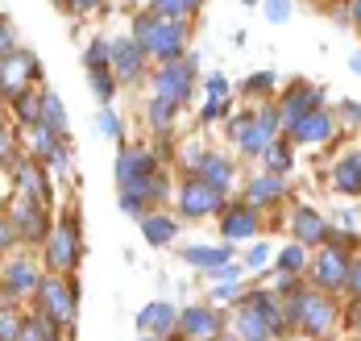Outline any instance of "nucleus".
Listing matches in <instances>:
<instances>
[{
  "mask_svg": "<svg viewBox=\"0 0 361 341\" xmlns=\"http://www.w3.org/2000/svg\"><path fill=\"white\" fill-rule=\"evenodd\" d=\"M287 321L295 325V329H303L307 337H324L328 329H332V316H336V308L328 304V296H320V292H295L287 304Z\"/></svg>",
  "mask_w": 361,
  "mask_h": 341,
  "instance_id": "nucleus-2",
  "label": "nucleus"
},
{
  "mask_svg": "<svg viewBox=\"0 0 361 341\" xmlns=\"http://www.w3.org/2000/svg\"><path fill=\"white\" fill-rule=\"evenodd\" d=\"M349 67H353V71L361 76V54H353V59H349Z\"/></svg>",
  "mask_w": 361,
  "mask_h": 341,
  "instance_id": "nucleus-48",
  "label": "nucleus"
},
{
  "mask_svg": "<svg viewBox=\"0 0 361 341\" xmlns=\"http://www.w3.org/2000/svg\"><path fill=\"white\" fill-rule=\"evenodd\" d=\"M220 229H224V237H257V208L250 200L245 204H228Z\"/></svg>",
  "mask_w": 361,
  "mask_h": 341,
  "instance_id": "nucleus-16",
  "label": "nucleus"
},
{
  "mask_svg": "<svg viewBox=\"0 0 361 341\" xmlns=\"http://www.w3.org/2000/svg\"><path fill=\"white\" fill-rule=\"evenodd\" d=\"M332 184H336V191H349V196H361V162H357V154H353V158H345V162L336 167Z\"/></svg>",
  "mask_w": 361,
  "mask_h": 341,
  "instance_id": "nucleus-21",
  "label": "nucleus"
},
{
  "mask_svg": "<svg viewBox=\"0 0 361 341\" xmlns=\"http://www.w3.org/2000/svg\"><path fill=\"white\" fill-rule=\"evenodd\" d=\"M220 204H224V191L208 188L204 179H191V184L183 188V213H187V217H212Z\"/></svg>",
  "mask_w": 361,
  "mask_h": 341,
  "instance_id": "nucleus-8",
  "label": "nucleus"
},
{
  "mask_svg": "<svg viewBox=\"0 0 361 341\" xmlns=\"http://www.w3.org/2000/svg\"><path fill=\"white\" fill-rule=\"evenodd\" d=\"M13 221H17V233L21 237H30V241H42L46 237V217H42V200L37 196H21L17 204H13Z\"/></svg>",
  "mask_w": 361,
  "mask_h": 341,
  "instance_id": "nucleus-11",
  "label": "nucleus"
},
{
  "mask_svg": "<svg viewBox=\"0 0 361 341\" xmlns=\"http://www.w3.org/2000/svg\"><path fill=\"white\" fill-rule=\"evenodd\" d=\"M75 8H79V13H87V8H96V4H100V0H71Z\"/></svg>",
  "mask_w": 361,
  "mask_h": 341,
  "instance_id": "nucleus-47",
  "label": "nucleus"
},
{
  "mask_svg": "<svg viewBox=\"0 0 361 341\" xmlns=\"http://www.w3.org/2000/svg\"><path fill=\"white\" fill-rule=\"evenodd\" d=\"M179 329H183V337L212 341L220 333V312L208 308V304H195V308H187V312L179 316Z\"/></svg>",
  "mask_w": 361,
  "mask_h": 341,
  "instance_id": "nucleus-7",
  "label": "nucleus"
},
{
  "mask_svg": "<svg viewBox=\"0 0 361 341\" xmlns=\"http://www.w3.org/2000/svg\"><path fill=\"white\" fill-rule=\"evenodd\" d=\"M237 296H241L237 279H233V283H220V287H216V300H237Z\"/></svg>",
  "mask_w": 361,
  "mask_h": 341,
  "instance_id": "nucleus-42",
  "label": "nucleus"
},
{
  "mask_svg": "<svg viewBox=\"0 0 361 341\" xmlns=\"http://www.w3.org/2000/svg\"><path fill=\"white\" fill-rule=\"evenodd\" d=\"M17 337H21V321L8 308H0V341H17Z\"/></svg>",
  "mask_w": 361,
  "mask_h": 341,
  "instance_id": "nucleus-33",
  "label": "nucleus"
},
{
  "mask_svg": "<svg viewBox=\"0 0 361 341\" xmlns=\"http://www.w3.org/2000/svg\"><path fill=\"white\" fill-rule=\"evenodd\" d=\"M299 266H303V246L290 241L287 250L279 254V270H283V275H299Z\"/></svg>",
  "mask_w": 361,
  "mask_h": 341,
  "instance_id": "nucleus-30",
  "label": "nucleus"
},
{
  "mask_svg": "<svg viewBox=\"0 0 361 341\" xmlns=\"http://www.w3.org/2000/svg\"><path fill=\"white\" fill-rule=\"evenodd\" d=\"M345 287H349V292H353V296L361 300V263H357V266H349V279H345Z\"/></svg>",
  "mask_w": 361,
  "mask_h": 341,
  "instance_id": "nucleus-40",
  "label": "nucleus"
},
{
  "mask_svg": "<svg viewBox=\"0 0 361 341\" xmlns=\"http://www.w3.org/2000/svg\"><path fill=\"white\" fill-rule=\"evenodd\" d=\"M183 258L191 266H204V270H212V266H224L228 263V246H220V250H208V246H187L183 250Z\"/></svg>",
  "mask_w": 361,
  "mask_h": 341,
  "instance_id": "nucleus-23",
  "label": "nucleus"
},
{
  "mask_svg": "<svg viewBox=\"0 0 361 341\" xmlns=\"http://www.w3.org/2000/svg\"><path fill=\"white\" fill-rule=\"evenodd\" d=\"M224 113H228V104H224V100H216V96L204 104V121H216V116H224Z\"/></svg>",
  "mask_w": 361,
  "mask_h": 341,
  "instance_id": "nucleus-37",
  "label": "nucleus"
},
{
  "mask_svg": "<svg viewBox=\"0 0 361 341\" xmlns=\"http://www.w3.org/2000/svg\"><path fill=\"white\" fill-rule=\"evenodd\" d=\"M237 333H241V341H274V329L262 321V312H253L245 304H241V316H237Z\"/></svg>",
  "mask_w": 361,
  "mask_h": 341,
  "instance_id": "nucleus-20",
  "label": "nucleus"
},
{
  "mask_svg": "<svg viewBox=\"0 0 361 341\" xmlns=\"http://www.w3.org/2000/svg\"><path fill=\"white\" fill-rule=\"evenodd\" d=\"M195 179H204L208 188L224 191L233 184V167L220 158V154H200V162H195Z\"/></svg>",
  "mask_w": 361,
  "mask_h": 341,
  "instance_id": "nucleus-18",
  "label": "nucleus"
},
{
  "mask_svg": "<svg viewBox=\"0 0 361 341\" xmlns=\"http://www.w3.org/2000/svg\"><path fill=\"white\" fill-rule=\"evenodd\" d=\"M283 125V116L274 109H262V113H245L241 116V129H237V142L245 154H266L274 142V129Z\"/></svg>",
  "mask_w": 361,
  "mask_h": 341,
  "instance_id": "nucleus-3",
  "label": "nucleus"
},
{
  "mask_svg": "<svg viewBox=\"0 0 361 341\" xmlns=\"http://www.w3.org/2000/svg\"><path fill=\"white\" fill-rule=\"evenodd\" d=\"M312 279H316V287H324V292L345 287V279H349V258H345V250H341V246L324 250V254L316 258V266H312Z\"/></svg>",
  "mask_w": 361,
  "mask_h": 341,
  "instance_id": "nucleus-5",
  "label": "nucleus"
},
{
  "mask_svg": "<svg viewBox=\"0 0 361 341\" xmlns=\"http://www.w3.org/2000/svg\"><path fill=\"white\" fill-rule=\"evenodd\" d=\"M266 17H270L274 25H283L290 17V0H266Z\"/></svg>",
  "mask_w": 361,
  "mask_h": 341,
  "instance_id": "nucleus-35",
  "label": "nucleus"
},
{
  "mask_svg": "<svg viewBox=\"0 0 361 341\" xmlns=\"http://www.w3.org/2000/svg\"><path fill=\"white\" fill-rule=\"evenodd\" d=\"M13 233H17L13 221H0V250H8V246H13Z\"/></svg>",
  "mask_w": 361,
  "mask_h": 341,
  "instance_id": "nucleus-44",
  "label": "nucleus"
},
{
  "mask_svg": "<svg viewBox=\"0 0 361 341\" xmlns=\"http://www.w3.org/2000/svg\"><path fill=\"white\" fill-rule=\"evenodd\" d=\"M320 100H324V92L320 88H307V83H295L287 96H283V109H279V116H283V125H295V121H303V116H312L316 109H320Z\"/></svg>",
  "mask_w": 361,
  "mask_h": 341,
  "instance_id": "nucleus-4",
  "label": "nucleus"
},
{
  "mask_svg": "<svg viewBox=\"0 0 361 341\" xmlns=\"http://www.w3.org/2000/svg\"><path fill=\"white\" fill-rule=\"evenodd\" d=\"M17 116H21V121H42V100H34L25 88L17 92Z\"/></svg>",
  "mask_w": 361,
  "mask_h": 341,
  "instance_id": "nucleus-29",
  "label": "nucleus"
},
{
  "mask_svg": "<svg viewBox=\"0 0 361 341\" xmlns=\"http://www.w3.org/2000/svg\"><path fill=\"white\" fill-rule=\"evenodd\" d=\"M37 296L46 304V316H50V321H71L75 316V292L63 287L59 279H46V283L37 287Z\"/></svg>",
  "mask_w": 361,
  "mask_h": 341,
  "instance_id": "nucleus-12",
  "label": "nucleus"
},
{
  "mask_svg": "<svg viewBox=\"0 0 361 341\" xmlns=\"http://www.w3.org/2000/svg\"><path fill=\"white\" fill-rule=\"evenodd\" d=\"M142 63H145V46L137 38H121L112 46V71L121 79H137L142 76Z\"/></svg>",
  "mask_w": 361,
  "mask_h": 341,
  "instance_id": "nucleus-13",
  "label": "nucleus"
},
{
  "mask_svg": "<svg viewBox=\"0 0 361 341\" xmlns=\"http://www.w3.org/2000/svg\"><path fill=\"white\" fill-rule=\"evenodd\" d=\"M133 38L145 46V54H158V59H166V63H175L183 54V25L158 17V13H142V17L133 21Z\"/></svg>",
  "mask_w": 361,
  "mask_h": 341,
  "instance_id": "nucleus-1",
  "label": "nucleus"
},
{
  "mask_svg": "<svg viewBox=\"0 0 361 341\" xmlns=\"http://www.w3.org/2000/svg\"><path fill=\"white\" fill-rule=\"evenodd\" d=\"M109 59H112V46H104V42H92V46H87V67H92V71H104Z\"/></svg>",
  "mask_w": 361,
  "mask_h": 341,
  "instance_id": "nucleus-32",
  "label": "nucleus"
},
{
  "mask_svg": "<svg viewBox=\"0 0 361 341\" xmlns=\"http://www.w3.org/2000/svg\"><path fill=\"white\" fill-rule=\"evenodd\" d=\"M290 233L303 241V246H316V241H328V221L316 213V208H295V217H290Z\"/></svg>",
  "mask_w": 361,
  "mask_h": 341,
  "instance_id": "nucleus-14",
  "label": "nucleus"
},
{
  "mask_svg": "<svg viewBox=\"0 0 361 341\" xmlns=\"http://www.w3.org/2000/svg\"><path fill=\"white\" fill-rule=\"evenodd\" d=\"M195 4H200V0H187V8H195Z\"/></svg>",
  "mask_w": 361,
  "mask_h": 341,
  "instance_id": "nucleus-51",
  "label": "nucleus"
},
{
  "mask_svg": "<svg viewBox=\"0 0 361 341\" xmlns=\"http://www.w3.org/2000/svg\"><path fill=\"white\" fill-rule=\"evenodd\" d=\"M266 167L274 171V175H283L290 167V146L287 142H270V150H266Z\"/></svg>",
  "mask_w": 361,
  "mask_h": 341,
  "instance_id": "nucleus-28",
  "label": "nucleus"
},
{
  "mask_svg": "<svg viewBox=\"0 0 361 341\" xmlns=\"http://www.w3.org/2000/svg\"><path fill=\"white\" fill-rule=\"evenodd\" d=\"M245 191H250V204H253V208H266V204L283 200V175H274V171H266V175H253Z\"/></svg>",
  "mask_w": 361,
  "mask_h": 341,
  "instance_id": "nucleus-19",
  "label": "nucleus"
},
{
  "mask_svg": "<svg viewBox=\"0 0 361 341\" xmlns=\"http://www.w3.org/2000/svg\"><path fill=\"white\" fill-rule=\"evenodd\" d=\"M92 92H96L100 100H112V79H109V71H92Z\"/></svg>",
  "mask_w": 361,
  "mask_h": 341,
  "instance_id": "nucleus-36",
  "label": "nucleus"
},
{
  "mask_svg": "<svg viewBox=\"0 0 361 341\" xmlns=\"http://www.w3.org/2000/svg\"><path fill=\"white\" fill-rule=\"evenodd\" d=\"M17 184L30 188L37 200H46V184H42V171H37L34 162H21V167H17Z\"/></svg>",
  "mask_w": 361,
  "mask_h": 341,
  "instance_id": "nucleus-27",
  "label": "nucleus"
},
{
  "mask_svg": "<svg viewBox=\"0 0 361 341\" xmlns=\"http://www.w3.org/2000/svg\"><path fill=\"white\" fill-rule=\"evenodd\" d=\"M270 83H274V76H270V71H262V76H253L250 83H245V88H250V92H266Z\"/></svg>",
  "mask_w": 361,
  "mask_h": 341,
  "instance_id": "nucleus-41",
  "label": "nucleus"
},
{
  "mask_svg": "<svg viewBox=\"0 0 361 341\" xmlns=\"http://www.w3.org/2000/svg\"><path fill=\"white\" fill-rule=\"evenodd\" d=\"M154 13H158V17H166V21H175V17L187 13V0H154Z\"/></svg>",
  "mask_w": 361,
  "mask_h": 341,
  "instance_id": "nucleus-34",
  "label": "nucleus"
},
{
  "mask_svg": "<svg viewBox=\"0 0 361 341\" xmlns=\"http://www.w3.org/2000/svg\"><path fill=\"white\" fill-rule=\"evenodd\" d=\"M8 154H13V142H8V133L0 129V162H8Z\"/></svg>",
  "mask_w": 361,
  "mask_h": 341,
  "instance_id": "nucleus-46",
  "label": "nucleus"
},
{
  "mask_svg": "<svg viewBox=\"0 0 361 341\" xmlns=\"http://www.w3.org/2000/svg\"><path fill=\"white\" fill-rule=\"evenodd\" d=\"M171 116H175V100H166V96H158L154 100V109H149V125H171Z\"/></svg>",
  "mask_w": 361,
  "mask_h": 341,
  "instance_id": "nucleus-31",
  "label": "nucleus"
},
{
  "mask_svg": "<svg viewBox=\"0 0 361 341\" xmlns=\"http://www.w3.org/2000/svg\"><path fill=\"white\" fill-rule=\"evenodd\" d=\"M4 54H13V34H8V25L0 21V59H4Z\"/></svg>",
  "mask_w": 361,
  "mask_h": 341,
  "instance_id": "nucleus-45",
  "label": "nucleus"
},
{
  "mask_svg": "<svg viewBox=\"0 0 361 341\" xmlns=\"http://www.w3.org/2000/svg\"><path fill=\"white\" fill-rule=\"evenodd\" d=\"M142 229L154 246H166V241L175 237V221H171V217H142Z\"/></svg>",
  "mask_w": 361,
  "mask_h": 341,
  "instance_id": "nucleus-24",
  "label": "nucleus"
},
{
  "mask_svg": "<svg viewBox=\"0 0 361 341\" xmlns=\"http://www.w3.org/2000/svg\"><path fill=\"white\" fill-rule=\"evenodd\" d=\"M328 133H332V116H328L324 109H316L312 116H303V121H295V125H290L287 142H324Z\"/></svg>",
  "mask_w": 361,
  "mask_h": 341,
  "instance_id": "nucleus-17",
  "label": "nucleus"
},
{
  "mask_svg": "<svg viewBox=\"0 0 361 341\" xmlns=\"http://www.w3.org/2000/svg\"><path fill=\"white\" fill-rule=\"evenodd\" d=\"M353 21L361 25V0H353Z\"/></svg>",
  "mask_w": 361,
  "mask_h": 341,
  "instance_id": "nucleus-49",
  "label": "nucleus"
},
{
  "mask_svg": "<svg viewBox=\"0 0 361 341\" xmlns=\"http://www.w3.org/2000/svg\"><path fill=\"white\" fill-rule=\"evenodd\" d=\"M4 279H8V287H13V292H30V287H37V275H34V266H30V263H13Z\"/></svg>",
  "mask_w": 361,
  "mask_h": 341,
  "instance_id": "nucleus-25",
  "label": "nucleus"
},
{
  "mask_svg": "<svg viewBox=\"0 0 361 341\" xmlns=\"http://www.w3.org/2000/svg\"><path fill=\"white\" fill-rule=\"evenodd\" d=\"M75 258H79V233H75V225L67 221V225L50 237V266H54V270H71Z\"/></svg>",
  "mask_w": 361,
  "mask_h": 341,
  "instance_id": "nucleus-15",
  "label": "nucleus"
},
{
  "mask_svg": "<svg viewBox=\"0 0 361 341\" xmlns=\"http://www.w3.org/2000/svg\"><path fill=\"white\" fill-rule=\"evenodd\" d=\"M137 325H142V329H154V333H166V329L175 325V308H171V304H149L142 316H137Z\"/></svg>",
  "mask_w": 361,
  "mask_h": 341,
  "instance_id": "nucleus-22",
  "label": "nucleus"
},
{
  "mask_svg": "<svg viewBox=\"0 0 361 341\" xmlns=\"http://www.w3.org/2000/svg\"><path fill=\"white\" fill-rule=\"evenodd\" d=\"M100 129H104L109 138H121V121H116L112 113H100Z\"/></svg>",
  "mask_w": 361,
  "mask_h": 341,
  "instance_id": "nucleus-39",
  "label": "nucleus"
},
{
  "mask_svg": "<svg viewBox=\"0 0 361 341\" xmlns=\"http://www.w3.org/2000/svg\"><path fill=\"white\" fill-rule=\"evenodd\" d=\"M42 121H46V129H67V113H63V104H59V96H42Z\"/></svg>",
  "mask_w": 361,
  "mask_h": 341,
  "instance_id": "nucleus-26",
  "label": "nucleus"
},
{
  "mask_svg": "<svg viewBox=\"0 0 361 341\" xmlns=\"http://www.w3.org/2000/svg\"><path fill=\"white\" fill-rule=\"evenodd\" d=\"M266 258H270V246L262 241V246H253V250H250V258H245V266H262Z\"/></svg>",
  "mask_w": 361,
  "mask_h": 341,
  "instance_id": "nucleus-38",
  "label": "nucleus"
},
{
  "mask_svg": "<svg viewBox=\"0 0 361 341\" xmlns=\"http://www.w3.org/2000/svg\"><path fill=\"white\" fill-rule=\"evenodd\" d=\"M208 92H212V96L220 100V96L228 92V79H224V76H212V79H208Z\"/></svg>",
  "mask_w": 361,
  "mask_h": 341,
  "instance_id": "nucleus-43",
  "label": "nucleus"
},
{
  "mask_svg": "<svg viewBox=\"0 0 361 341\" xmlns=\"http://www.w3.org/2000/svg\"><path fill=\"white\" fill-rule=\"evenodd\" d=\"M149 175H158L154 154H145V150H121V158H116V179H121V188H137V184H145Z\"/></svg>",
  "mask_w": 361,
  "mask_h": 341,
  "instance_id": "nucleus-6",
  "label": "nucleus"
},
{
  "mask_svg": "<svg viewBox=\"0 0 361 341\" xmlns=\"http://www.w3.org/2000/svg\"><path fill=\"white\" fill-rule=\"evenodd\" d=\"M212 341H237V337H220V333H216V337H212Z\"/></svg>",
  "mask_w": 361,
  "mask_h": 341,
  "instance_id": "nucleus-50",
  "label": "nucleus"
},
{
  "mask_svg": "<svg viewBox=\"0 0 361 341\" xmlns=\"http://www.w3.org/2000/svg\"><path fill=\"white\" fill-rule=\"evenodd\" d=\"M30 76H37V59H34V54L13 50V54H4V59H0V88H4V92H13V96H17V92H21V83H25Z\"/></svg>",
  "mask_w": 361,
  "mask_h": 341,
  "instance_id": "nucleus-9",
  "label": "nucleus"
},
{
  "mask_svg": "<svg viewBox=\"0 0 361 341\" xmlns=\"http://www.w3.org/2000/svg\"><path fill=\"white\" fill-rule=\"evenodd\" d=\"M158 96L183 104V100L191 96V63H166V67L158 71Z\"/></svg>",
  "mask_w": 361,
  "mask_h": 341,
  "instance_id": "nucleus-10",
  "label": "nucleus"
}]
</instances>
